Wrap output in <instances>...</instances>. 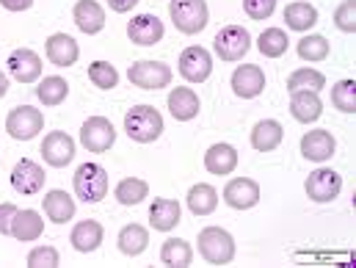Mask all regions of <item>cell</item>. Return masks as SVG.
<instances>
[{
    "mask_svg": "<svg viewBox=\"0 0 356 268\" xmlns=\"http://www.w3.org/2000/svg\"><path fill=\"white\" fill-rule=\"evenodd\" d=\"M284 22L287 28L293 31H309L318 25V8L312 3H304V0H296L284 8Z\"/></svg>",
    "mask_w": 356,
    "mask_h": 268,
    "instance_id": "29",
    "label": "cell"
},
{
    "mask_svg": "<svg viewBox=\"0 0 356 268\" xmlns=\"http://www.w3.org/2000/svg\"><path fill=\"white\" fill-rule=\"evenodd\" d=\"M199 255L213 266H227L235 258V238L221 227H204L199 232Z\"/></svg>",
    "mask_w": 356,
    "mask_h": 268,
    "instance_id": "3",
    "label": "cell"
},
{
    "mask_svg": "<svg viewBox=\"0 0 356 268\" xmlns=\"http://www.w3.org/2000/svg\"><path fill=\"white\" fill-rule=\"evenodd\" d=\"M179 202L175 199H155L152 207H149V224L158 230V232H169L179 224Z\"/></svg>",
    "mask_w": 356,
    "mask_h": 268,
    "instance_id": "24",
    "label": "cell"
},
{
    "mask_svg": "<svg viewBox=\"0 0 356 268\" xmlns=\"http://www.w3.org/2000/svg\"><path fill=\"white\" fill-rule=\"evenodd\" d=\"M17 207L11 202H3L0 205V235H11V219H14Z\"/></svg>",
    "mask_w": 356,
    "mask_h": 268,
    "instance_id": "42",
    "label": "cell"
},
{
    "mask_svg": "<svg viewBox=\"0 0 356 268\" xmlns=\"http://www.w3.org/2000/svg\"><path fill=\"white\" fill-rule=\"evenodd\" d=\"M6 67H8V75L14 81H19V84H33V81L42 78V58L33 50H28V47L14 50L8 56V64Z\"/></svg>",
    "mask_w": 356,
    "mask_h": 268,
    "instance_id": "13",
    "label": "cell"
},
{
    "mask_svg": "<svg viewBox=\"0 0 356 268\" xmlns=\"http://www.w3.org/2000/svg\"><path fill=\"white\" fill-rule=\"evenodd\" d=\"M243 8L252 19H268L276 8V0H243Z\"/></svg>",
    "mask_w": 356,
    "mask_h": 268,
    "instance_id": "41",
    "label": "cell"
},
{
    "mask_svg": "<svg viewBox=\"0 0 356 268\" xmlns=\"http://www.w3.org/2000/svg\"><path fill=\"white\" fill-rule=\"evenodd\" d=\"M0 6L8 11H28L33 6V0H0Z\"/></svg>",
    "mask_w": 356,
    "mask_h": 268,
    "instance_id": "43",
    "label": "cell"
},
{
    "mask_svg": "<svg viewBox=\"0 0 356 268\" xmlns=\"http://www.w3.org/2000/svg\"><path fill=\"white\" fill-rule=\"evenodd\" d=\"M127 36L138 47H152L163 39V22L155 14H138L127 22Z\"/></svg>",
    "mask_w": 356,
    "mask_h": 268,
    "instance_id": "12",
    "label": "cell"
},
{
    "mask_svg": "<svg viewBox=\"0 0 356 268\" xmlns=\"http://www.w3.org/2000/svg\"><path fill=\"white\" fill-rule=\"evenodd\" d=\"M28 266L31 268H56L58 266V252L53 246H36L28 255Z\"/></svg>",
    "mask_w": 356,
    "mask_h": 268,
    "instance_id": "40",
    "label": "cell"
},
{
    "mask_svg": "<svg viewBox=\"0 0 356 268\" xmlns=\"http://www.w3.org/2000/svg\"><path fill=\"white\" fill-rule=\"evenodd\" d=\"M238 166V150L232 144H213L207 152H204V169L210 175H218V178H227L232 175Z\"/></svg>",
    "mask_w": 356,
    "mask_h": 268,
    "instance_id": "19",
    "label": "cell"
},
{
    "mask_svg": "<svg viewBox=\"0 0 356 268\" xmlns=\"http://www.w3.org/2000/svg\"><path fill=\"white\" fill-rule=\"evenodd\" d=\"M44 180H47L44 169H42L36 161H31V158L17 161V166H14V172H11V185H14V191L22 194V196L39 194V191L44 188Z\"/></svg>",
    "mask_w": 356,
    "mask_h": 268,
    "instance_id": "11",
    "label": "cell"
},
{
    "mask_svg": "<svg viewBox=\"0 0 356 268\" xmlns=\"http://www.w3.org/2000/svg\"><path fill=\"white\" fill-rule=\"evenodd\" d=\"M334 25L343 33H354L356 31V0H343L334 11Z\"/></svg>",
    "mask_w": 356,
    "mask_h": 268,
    "instance_id": "39",
    "label": "cell"
},
{
    "mask_svg": "<svg viewBox=\"0 0 356 268\" xmlns=\"http://www.w3.org/2000/svg\"><path fill=\"white\" fill-rule=\"evenodd\" d=\"M296 50L304 61H323V58H329V39L321 33H309L296 45Z\"/></svg>",
    "mask_w": 356,
    "mask_h": 268,
    "instance_id": "36",
    "label": "cell"
},
{
    "mask_svg": "<svg viewBox=\"0 0 356 268\" xmlns=\"http://www.w3.org/2000/svg\"><path fill=\"white\" fill-rule=\"evenodd\" d=\"M89 81L97 89H116L119 72H116V67L108 64V61H94V64H89Z\"/></svg>",
    "mask_w": 356,
    "mask_h": 268,
    "instance_id": "38",
    "label": "cell"
},
{
    "mask_svg": "<svg viewBox=\"0 0 356 268\" xmlns=\"http://www.w3.org/2000/svg\"><path fill=\"white\" fill-rule=\"evenodd\" d=\"M337 150V141L329 130H309L301 139V155L315 164H326Z\"/></svg>",
    "mask_w": 356,
    "mask_h": 268,
    "instance_id": "16",
    "label": "cell"
},
{
    "mask_svg": "<svg viewBox=\"0 0 356 268\" xmlns=\"http://www.w3.org/2000/svg\"><path fill=\"white\" fill-rule=\"evenodd\" d=\"M42 127H44V113L36 111L33 105H19L6 116V130L17 141H31L36 133H42Z\"/></svg>",
    "mask_w": 356,
    "mask_h": 268,
    "instance_id": "6",
    "label": "cell"
},
{
    "mask_svg": "<svg viewBox=\"0 0 356 268\" xmlns=\"http://www.w3.org/2000/svg\"><path fill=\"white\" fill-rule=\"evenodd\" d=\"M287 45H290V39H287V33H284L282 28H266V31L260 33V39H257V47H260V53H263L266 58H279V56H284V53H287Z\"/></svg>",
    "mask_w": 356,
    "mask_h": 268,
    "instance_id": "34",
    "label": "cell"
},
{
    "mask_svg": "<svg viewBox=\"0 0 356 268\" xmlns=\"http://www.w3.org/2000/svg\"><path fill=\"white\" fill-rule=\"evenodd\" d=\"M127 78L138 89L158 91V89H166L172 84V67H166L163 61H136L127 70Z\"/></svg>",
    "mask_w": 356,
    "mask_h": 268,
    "instance_id": "7",
    "label": "cell"
},
{
    "mask_svg": "<svg viewBox=\"0 0 356 268\" xmlns=\"http://www.w3.org/2000/svg\"><path fill=\"white\" fill-rule=\"evenodd\" d=\"M70 241H72V246H75L81 255H89V252H94V249L102 244V224L94 221V219L78 221L75 230H72V235H70Z\"/></svg>",
    "mask_w": 356,
    "mask_h": 268,
    "instance_id": "27",
    "label": "cell"
},
{
    "mask_svg": "<svg viewBox=\"0 0 356 268\" xmlns=\"http://www.w3.org/2000/svg\"><path fill=\"white\" fill-rule=\"evenodd\" d=\"M42 205H44V216H47L53 224H67V221L75 216V199H72L67 191H61V188L47 191L44 199H42Z\"/></svg>",
    "mask_w": 356,
    "mask_h": 268,
    "instance_id": "21",
    "label": "cell"
},
{
    "mask_svg": "<svg viewBox=\"0 0 356 268\" xmlns=\"http://www.w3.org/2000/svg\"><path fill=\"white\" fill-rule=\"evenodd\" d=\"M124 133L138 141V144H149L158 141L163 133V116L155 105H133L124 113Z\"/></svg>",
    "mask_w": 356,
    "mask_h": 268,
    "instance_id": "1",
    "label": "cell"
},
{
    "mask_svg": "<svg viewBox=\"0 0 356 268\" xmlns=\"http://www.w3.org/2000/svg\"><path fill=\"white\" fill-rule=\"evenodd\" d=\"M304 191H307V196L312 202H321V205L323 202H332L343 191V178L334 169H315L307 178V182H304Z\"/></svg>",
    "mask_w": 356,
    "mask_h": 268,
    "instance_id": "9",
    "label": "cell"
},
{
    "mask_svg": "<svg viewBox=\"0 0 356 268\" xmlns=\"http://www.w3.org/2000/svg\"><path fill=\"white\" fill-rule=\"evenodd\" d=\"M232 89L238 97L243 100H252L257 97L260 91L266 89V72L257 67V64H243L232 72Z\"/></svg>",
    "mask_w": 356,
    "mask_h": 268,
    "instance_id": "17",
    "label": "cell"
},
{
    "mask_svg": "<svg viewBox=\"0 0 356 268\" xmlns=\"http://www.w3.org/2000/svg\"><path fill=\"white\" fill-rule=\"evenodd\" d=\"M169 111L177 122H191L196 113H199V97L193 89H185V86H177V89L169 91Z\"/></svg>",
    "mask_w": 356,
    "mask_h": 268,
    "instance_id": "25",
    "label": "cell"
},
{
    "mask_svg": "<svg viewBox=\"0 0 356 268\" xmlns=\"http://www.w3.org/2000/svg\"><path fill=\"white\" fill-rule=\"evenodd\" d=\"M113 194H116L119 205L133 207V205H138V202H144V199H147L149 185H147L141 178H124L119 185H116V191H113Z\"/></svg>",
    "mask_w": 356,
    "mask_h": 268,
    "instance_id": "33",
    "label": "cell"
},
{
    "mask_svg": "<svg viewBox=\"0 0 356 268\" xmlns=\"http://www.w3.org/2000/svg\"><path fill=\"white\" fill-rule=\"evenodd\" d=\"M72 185H75V196L78 199L94 205V202L108 196V172L99 164H83V166H78Z\"/></svg>",
    "mask_w": 356,
    "mask_h": 268,
    "instance_id": "4",
    "label": "cell"
},
{
    "mask_svg": "<svg viewBox=\"0 0 356 268\" xmlns=\"http://www.w3.org/2000/svg\"><path fill=\"white\" fill-rule=\"evenodd\" d=\"M282 139H284V130H282V125L276 119H263L252 130V147L257 152H273L282 144Z\"/></svg>",
    "mask_w": 356,
    "mask_h": 268,
    "instance_id": "26",
    "label": "cell"
},
{
    "mask_svg": "<svg viewBox=\"0 0 356 268\" xmlns=\"http://www.w3.org/2000/svg\"><path fill=\"white\" fill-rule=\"evenodd\" d=\"M67 94H70V84H67L61 75H50V78H44V81L39 84V89H36L39 102L47 105V108L61 105V102L67 100Z\"/></svg>",
    "mask_w": 356,
    "mask_h": 268,
    "instance_id": "31",
    "label": "cell"
},
{
    "mask_svg": "<svg viewBox=\"0 0 356 268\" xmlns=\"http://www.w3.org/2000/svg\"><path fill=\"white\" fill-rule=\"evenodd\" d=\"M169 17L175 22L179 33H199L207 28L210 11H207V0H172L169 3Z\"/></svg>",
    "mask_w": 356,
    "mask_h": 268,
    "instance_id": "2",
    "label": "cell"
},
{
    "mask_svg": "<svg viewBox=\"0 0 356 268\" xmlns=\"http://www.w3.org/2000/svg\"><path fill=\"white\" fill-rule=\"evenodd\" d=\"M161 260H163V266L185 268V266H191V260H193V249H191V244L182 241V238H169V241L163 244V249H161Z\"/></svg>",
    "mask_w": 356,
    "mask_h": 268,
    "instance_id": "32",
    "label": "cell"
},
{
    "mask_svg": "<svg viewBox=\"0 0 356 268\" xmlns=\"http://www.w3.org/2000/svg\"><path fill=\"white\" fill-rule=\"evenodd\" d=\"M72 17H75V25L89 36L99 33L105 28V11H102V6L97 0H78Z\"/></svg>",
    "mask_w": 356,
    "mask_h": 268,
    "instance_id": "23",
    "label": "cell"
},
{
    "mask_svg": "<svg viewBox=\"0 0 356 268\" xmlns=\"http://www.w3.org/2000/svg\"><path fill=\"white\" fill-rule=\"evenodd\" d=\"M213 47H216V56L221 61H241L252 47V36L243 25H227L216 33Z\"/></svg>",
    "mask_w": 356,
    "mask_h": 268,
    "instance_id": "5",
    "label": "cell"
},
{
    "mask_svg": "<svg viewBox=\"0 0 356 268\" xmlns=\"http://www.w3.org/2000/svg\"><path fill=\"white\" fill-rule=\"evenodd\" d=\"M147 244H149V232H147L141 224H127V227H122V232H119V249H122V255L138 258V255L147 249Z\"/></svg>",
    "mask_w": 356,
    "mask_h": 268,
    "instance_id": "30",
    "label": "cell"
},
{
    "mask_svg": "<svg viewBox=\"0 0 356 268\" xmlns=\"http://www.w3.org/2000/svg\"><path fill=\"white\" fill-rule=\"evenodd\" d=\"M42 155H44V161H47L50 166L64 169V166H70L72 158H75V141H72L67 133H61V130L47 133L44 141H42Z\"/></svg>",
    "mask_w": 356,
    "mask_h": 268,
    "instance_id": "14",
    "label": "cell"
},
{
    "mask_svg": "<svg viewBox=\"0 0 356 268\" xmlns=\"http://www.w3.org/2000/svg\"><path fill=\"white\" fill-rule=\"evenodd\" d=\"M188 207L193 216H210L218 207V191L207 182H196L188 191Z\"/></svg>",
    "mask_w": 356,
    "mask_h": 268,
    "instance_id": "28",
    "label": "cell"
},
{
    "mask_svg": "<svg viewBox=\"0 0 356 268\" xmlns=\"http://www.w3.org/2000/svg\"><path fill=\"white\" fill-rule=\"evenodd\" d=\"M138 0H108V6L116 11V14H127Z\"/></svg>",
    "mask_w": 356,
    "mask_h": 268,
    "instance_id": "44",
    "label": "cell"
},
{
    "mask_svg": "<svg viewBox=\"0 0 356 268\" xmlns=\"http://www.w3.org/2000/svg\"><path fill=\"white\" fill-rule=\"evenodd\" d=\"M116 141V130L105 116H91L81 127V144L89 152H108Z\"/></svg>",
    "mask_w": 356,
    "mask_h": 268,
    "instance_id": "8",
    "label": "cell"
},
{
    "mask_svg": "<svg viewBox=\"0 0 356 268\" xmlns=\"http://www.w3.org/2000/svg\"><path fill=\"white\" fill-rule=\"evenodd\" d=\"M213 72V58L204 47H185L182 56H179V75L188 81V84H204Z\"/></svg>",
    "mask_w": 356,
    "mask_h": 268,
    "instance_id": "10",
    "label": "cell"
},
{
    "mask_svg": "<svg viewBox=\"0 0 356 268\" xmlns=\"http://www.w3.org/2000/svg\"><path fill=\"white\" fill-rule=\"evenodd\" d=\"M326 86V78L323 72L312 70V67H304V70H296L290 78H287V91H321Z\"/></svg>",
    "mask_w": 356,
    "mask_h": 268,
    "instance_id": "35",
    "label": "cell"
},
{
    "mask_svg": "<svg viewBox=\"0 0 356 268\" xmlns=\"http://www.w3.org/2000/svg\"><path fill=\"white\" fill-rule=\"evenodd\" d=\"M290 113L301 125L318 122L321 113H323V102H321L318 91H293V97H290Z\"/></svg>",
    "mask_w": 356,
    "mask_h": 268,
    "instance_id": "20",
    "label": "cell"
},
{
    "mask_svg": "<svg viewBox=\"0 0 356 268\" xmlns=\"http://www.w3.org/2000/svg\"><path fill=\"white\" fill-rule=\"evenodd\" d=\"M44 232V221L36 210H17L14 219H11V235L22 244L28 241H39Z\"/></svg>",
    "mask_w": 356,
    "mask_h": 268,
    "instance_id": "22",
    "label": "cell"
},
{
    "mask_svg": "<svg viewBox=\"0 0 356 268\" xmlns=\"http://www.w3.org/2000/svg\"><path fill=\"white\" fill-rule=\"evenodd\" d=\"M44 53H47V58H50L56 67H72V64L78 61V56H81V47H78V42H75L72 36H67V33H53V36L44 42Z\"/></svg>",
    "mask_w": 356,
    "mask_h": 268,
    "instance_id": "18",
    "label": "cell"
},
{
    "mask_svg": "<svg viewBox=\"0 0 356 268\" xmlns=\"http://www.w3.org/2000/svg\"><path fill=\"white\" fill-rule=\"evenodd\" d=\"M224 202L235 210H249L260 202V185L249 178H235L224 188Z\"/></svg>",
    "mask_w": 356,
    "mask_h": 268,
    "instance_id": "15",
    "label": "cell"
},
{
    "mask_svg": "<svg viewBox=\"0 0 356 268\" xmlns=\"http://www.w3.org/2000/svg\"><path fill=\"white\" fill-rule=\"evenodd\" d=\"M332 105L337 111H343V113H354L356 111V84L351 78L334 84V89H332Z\"/></svg>",
    "mask_w": 356,
    "mask_h": 268,
    "instance_id": "37",
    "label": "cell"
},
{
    "mask_svg": "<svg viewBox=\"0 0 356 268\" xmlns=\"http://www.w3.org/2000/svg\"><path fill=\"white\" fill-rule=\"evenodd\" d=\"M6 91H8V78H6L3 72H0V100L6 97Z\"/></svg>",
    "mask_w": 356,
    "mask_h": 268,
    "instance_id": "45",
    "label": "cell"
}]
</instances>
